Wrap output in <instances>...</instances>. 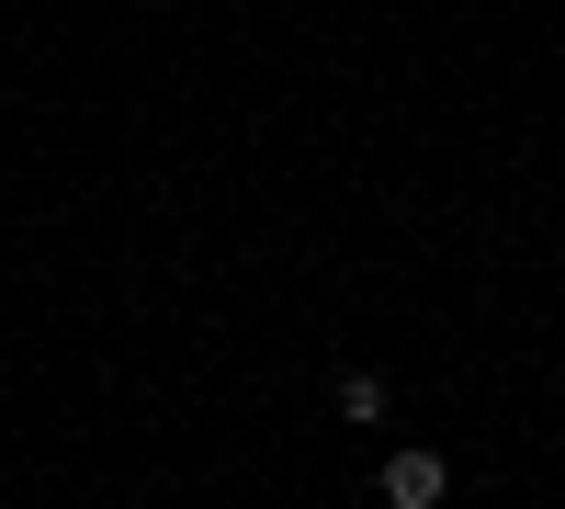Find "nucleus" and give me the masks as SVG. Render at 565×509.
I'll return each mask as SVG.
<instances>
[{"label": "nucleus", "mask_w": 565, "mask_h": 509, "mask_svg": "<svg viewBox=\"0 0 565 509\" xmlns=\"http://www.w3.org/2000/svg\"><path fill=\"white\" fill-rule=\"evenodd\" d=\"M441 487H452V476H441V453H396V465H385V498H396V509H430Z\"/></svg>", "instance_id": "obj_1"}]
</instances>
